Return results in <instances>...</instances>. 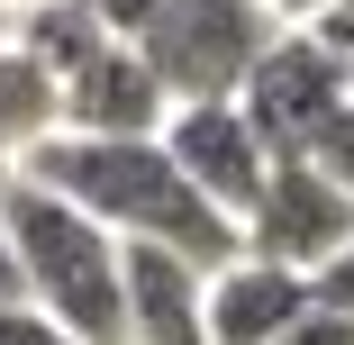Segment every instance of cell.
<instances>
[{
  "mask_svg": "<svg viewBox=\"0 0 354 345\" xmlns=\"http://www.w3.org/2000/svg\"><path fill=\"white\" fill-rule=\"evenodd\" d=\"M173 127V100L155 82V64L127 37H109L100 55H82L64 73V136H100V146H155Z\"/></svg>",
  "mask_w": 354,
  "mask_h": 345,
  "instance_id": "obj_7",
  "label": "cell"
},
{
  "mask_svg": "<svg viewBox=\"0 0 354 345\" xmlns=\"http://www.w3.org/2000/svg\"><path fill=\"white\" fill-rule=\"evenodd\" d=\"M10 182H19V173H10V164H0V191H10Z\"/></svg>",
  "mask_w": 354,
  "mask_h": 345,
  "instance_id": "obj_20",
  "label": "cell"
},
{
  "mask_svg": "<svg viewBox=\"0 0 354 345\" xmlns=\"http://www.w3.org/2000/svg\"><path fill=\"white\" fill-rule=\"evenodd\" d=\"M0 345H82V336H64L46 309H28V300H19V309H0Z\"/></svg>",
  "mask_w": 354,
  "mask_h": 345,
  "instance_id": "obj_14",
  "label": "cell"
},
{
  "mask_svg": "<svg viewBox=\"0 0 354 345\" xmlns=\"http://www.w3.org/2000/svg\"><path fill=\"white\" fill-rule=\"evenodd\" d=\"M263 19H272L281 37H327V28L345 19V0H263Z\"/></svg>",
  "mask_w": 354,
  "mask_h": 345,
  "instance_id": "obj_11",
  "label": "cell"
},
{
  "mask_svg": "<svg viewBox=\"0 0 354 345\" xmlns=\"http://www.w3.org/2000/svg\"><path fill=\"white\" fill-rule=\"evenodd\" d=\"M281 345H354V318H336V309H309Z\"/></svg>",
  "mask_w": 354,
  "mask_h": 345,
  "instance_id": "obj_16",
  "label": "cell"
},
{
  "mask_svg": "<svg viewBox=\"0 0 354 345\" xmlns=\"http://www.w3.org/2000/svg\"><path fill=\"white\" fill-rule=\"evenodd\" d=\"M345 64H354V55H345Z\"/></svg>",
  "mask_w": 354,
  "mask_h": 345,
  "instance_id": "obj_21",
  "label": "cell"
},
{
  "mask_svg": "<svg viewBox=\"0 0 354 345\" xmlns=\"http://www.w3.org/2000/svg\"><path fill=\"white\" fill-rule=\"evenodd\" d=\"M263 136V155L272 164H309V146L354 109V64L327 46V37H281L263 64H254V82L236 100Z\"/></svg>",
  "mask_w": 354,
  "mask_h": 345,
  "instance_id": "obj_4",
  "label": "cell"
},
{
  "mask_svg": "<svg viewBox=\"0 0 354 345\" xmlns=\"http://www.w3.org/2000/svg\"><path fill=\"white\" fill-rule=\"evenodd\" d=\"M164 155L182 164V182L209 200V209H218V218L245 236L254 200H263V182H272V155H263L254 118H245L236 100H218V109H173V127H164Z\"/></svg>",
  "mask_w": 354,
  "mask_h": 345,
  "instance_id": "obj_6",
  "label": "cell"
},
{
  "mask_svg": "<svg viewBox=\"0 0 354 345\" xmlns=\"http://www.w3.org/2000/svg\"><path fill=\"white\" fill-rule=\"evenodd\" d=\"M19 182L55 191L64 209H82L91 227H109L118 245H164L200 272H227L245 254V236L182 182V164L155 146H100V136H55L37 164H19Z\"/></svg>",
  "mask_w": 354,
  "mask_h": 345,
  "instance_id": "obj_1",
  "label": "cell"
},
{
  "mask_svg": "<svg viewBox=\"0 0 354 345\" xmlns=\"http://www.w3.org/2000/svg\"><path fill=\"white\" fill-rule=\"evenodd\" d=\"M0 227H10L28 309H46L82 345H127V245L109 227H91L82 209H64V200L37 191V182L0 191Z\"/></svg>",
  "mask_w": 354,
  "mask_h": 345,
  "instance_id": "obj_2",
  "label": "cell"
},
{
  "mask_svg": "<svg viewBox=\"0 0 354 345\" xmlns=\"http://www.w3.org/2000/svg\"><path fill=\"white\" fill-rule=\"evenodd\" d=\"M327 46H336V55H354V0H345V19L327 28Z\"/></svg>",
  "mask_w": 354,
  "mask_h": 345,
  "instance_id": "obj_18",
  "label": "cell"
},
{
  "mask_svg": "<svg viewBox=\"0 0 354 345\" xmlns=\"http://www.w3.org/2000/svg\"><path fill=\"white\" fill-rule=\"evenodd\" d=\"M345 245H354V200H345L318 164H272L254 218H245V254L300 272V282H318Z\"/></svg>",
  "mask_w": 354,
  "mask_h": 345,
  "instance_id": "obj_5",
  "label": "cell"
},
{
  "mask_svg": "<svg viewBox=\"0 0 354 345\" xmlns=\"http://www.w3.org/2000/svg\"><path fill=\"white\" fill-rule=\"evenodd\" d=\"M28 282H19V254H10V227H0V309H19Z\"/></svg>",
  "mask_w": 354,
  "mask_h": 345,
  "instance_id": "obj_17",
  "label": "cell"
},
{
  "mask_svg": "<svg viewBox=\"0 0 354 345\" xmlns=\"http://www.w3.org/2000/svg\"><path fill=\"white\" fill-rule=\"evenodd\" d=\"M309 291H318V309H336V318H354V245H345V254H336V263L318 272Z\"/></svg>",
  "mask_w": 354,
  "mask_h": 345,
  "instance_id": "obj_15",
  "label": "cell"
},
{
  "mask_svg": "<svg viewBox=\"0 0 354 345\" xmlns=\"http://www.w3.org/2000/svg\"><path fill=\"white\" fill-rule=\"evenodd\" d=\"M309 309H318V291L281 263L236 254L227 272H209V345H281Z\"/></svg>",
  "mask_w": 354,
  "mask_h": 345,
  "instance_id": "obj_8",
  "label": "cell"
},
{
  "mask_svg": "<svg viewBox=\"0 0 354 345\" xmlns=\"http://www.w3.org/2000/svg\"><path fill=\"white\" fill-rule=\"evenodd\" d=\"M55 136H64V82L19 37H0V164H10V173L37 164Z\"/></svg>",
  "mask_w": 354,
  "mask_h": 345,
  "instance_id": "obj_10",
  "label": "cell"
},
{
  "mask_svg": "<svg viewBox=\"0 0 354 345\" xmlns=\"http://www.w3.org/2000/svg\"><path fill=\"white\" fill-rule=\"evenodd\" d=\"M127 345H209V272L164 245H127Z\"/></svg>",
  "mask_w": 354,
  "mask_h": 345,
  "instance_id": "obj_9",
  "label": "cell"
},
{
  "mask_svg": "<svg viewBox=\"0 0 354 345\" xmlns=\"http://www.w3.org/2000/svg\"><path fill=\"white\" fill-rule=\"evenodd\" d=\"M46 0H0V28H19V19H37Z\"/></svg>",
  "mask_w": 354,
  "mask_h": 345,
  "instance_id": "obj_19",
  "label": "cell"
},
{
  "mask_svg": "<svg viewBox=\"0 0 354 345\" xmlns=\"http://www.w3.org/2000/svg\"><path fill=\"white\" fill-rule=\"evenodd\" d=\"M309 164H318V173H327V182H336L345 200H354V109H345V118H336V127L318 136V146H309Z\"/></svg>",
  "mask_w": 354,
  "mask_h": 345,
  "instance_id": "obj_12",
  "label": "cell"
},
{
  "mask_svg": "<svg viewBox=\"0 0 354 345\" xmlns=\"http://www.w3.org/2000/svg\"><path fill=\"white\" fill-rule=\"evenodd\" d=\"M281 46V28L263 19V0H173V10L136 37V55L155 64V82L173 109H218L245 100L254 64Z\"/></svg>",
  "mask_w": 354,
  "mask_h": 345,
  "instance_id": "obj_3",
  "label": "cell"
},
{
  "mask_svg": "<svg viewBox=\"0 0 354 345\" xmlns=\"http://www.w3.org/2000/svg\"><path fill=\"white\" fill-rule=\"evenodd\" d=\"M82 10H91V19H100L109 37H127V46H136V37H146V28H155V19L173 10V0H82Z\"/></svg>",
  "mask_w": 354,
  "mask_h": 345,
  "instance_id": "obj_13",
  "label": "cell"
}]
</instances>
